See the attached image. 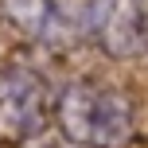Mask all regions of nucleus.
I'll return each mask as SVG.
<instances>
[{
	"mask_svg": "<svg viewBox=\"0 0 148 148\" xmlns=\"http://www.w3.org/2000/svg\"><path fill=\"white\" fill-rule=\"evenodd\" d=\"M8 23L39 47H74L86 39V4L70 0H0Z\"/></svg>",
	"mask_w": 148,
	"mask_h": 148,
	"instance_id": "nucleus-4",
	"label": "nucleus"
},
{
	"mask_svg": "<svg viewBox=\"0 0 148 148\" xmlns=\"http://www.w3.org/2000/svg\"><path fill=\"white\" fill-rule=\"evenodd\" d=\"M86 39L109 59L148 51V0H86Z\"/></svg>",
	"mask_w": 148,
	"mask_h": 148,
	"instance_id": "nucleus-3",
	"label": "nucleus"
},
{
	"mask_svg": "<svg viewBox=\"0 0 148 148\" xmlns=\"http://www.w3.org/2000/svg\"><path fill=\"white\" fill-rule=\"evenodd\" d=\"M55 125L74 148H129L136 136V109L113 86L70 82L55 94Z\"/></svg>",
	"mask_w": 148,
	"mask_h": 148,
	"instance_id": "nucleus-1",
	"label": "nucleus"
},
{
	"mask_svg": "<svg viewBox=\"0 0 148 148\" xmlns=\"http://www.w3.org/2000/svg\"><path fill=\"white\" fill-rule=\"evenodd\" d=\"M55 117V94L31 66L0 70V140L20 144L39 136Z\"/></svg>",
	"mask_w": 148,
	"mask_h": 148,
	"instance_id": "nucleus-2",
	"label": "nucleus"
},
{
	"mask_svg": "<svg viewBox=\"0 0 148 148\" xmlns=\"http://www.w3.org/2000/svg\"><path fill=\"white\" fill-rule=\"evenodd\" d=\"M51 148H55V144H51Z\"/></svg>",
	"mask_w": 148,
	"mask_h": 148,
	"instance_id": "nucleus-5",
	"label": "nucleus"
}]
</instances>
